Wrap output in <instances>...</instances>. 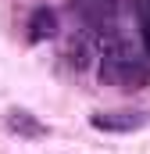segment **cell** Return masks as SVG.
Listing matches in <instances>:
<instances>
[{
  "instance_id": "1",
  "label": "cell",
  "mask_w": 150,
  "mask_h": 154,
  "mask_svg": "<svg viewBox=\"0 0 150 154\" xmlns=\"http://www.w3.org/2000/svg\"><path fill=\"white\" fill-rule=\"evenodd\" d=\"M100 82L114 90H143L150 82V65L136 57L122 39H104V57H100Z\"/></svg>"
},
{
  "instance_id": "3",
  "label": "cell",
  "mask_w": 150,
  "mask_h": 154,
  "mask_svg": "<svg viewBox=\"0 0 150 154\" xmlns=\"http://www.w3.org/2000/svg\"><path fill=\"white\" fill-rule=\"evenodd\" d=\"M4 122H7V129H11L14 136H22V140H39V136H46V125H43L36 115L22 111V108H11Z\"/></svg>"
},
{
  "instance_id": "4",
  "label": "cell",
  "mask_w": 150,
  "mask_h": 154,
  "mask_svg": "<svg viewBox=\"0 0 150 154\" xmlns=\"http://www.w3.org/2000/svg\"><path fill=\"white\" fill-rule=\"evenodd\" d=\"M29 39L32 43H39V39H50V36H57V14L50 11V7H36L32 14H29Z\"/></svg>"
},
{
  "instance_id": "2",
  "label": "cell",
  "mask_w": 150,
  "mask_h": 154,
  "mask_svg": "<svg viewBox=\"0 0 150 154\" xmlns=\"http://www.w3.org/2000/svg\"><path fill=\"white\" fill-rule=\"evenodd\" d=\"M93 129H104V133H136L150 125V111H132V108H118V111H100V115L89 118Z\"/></svg>"
}]
</instances>
